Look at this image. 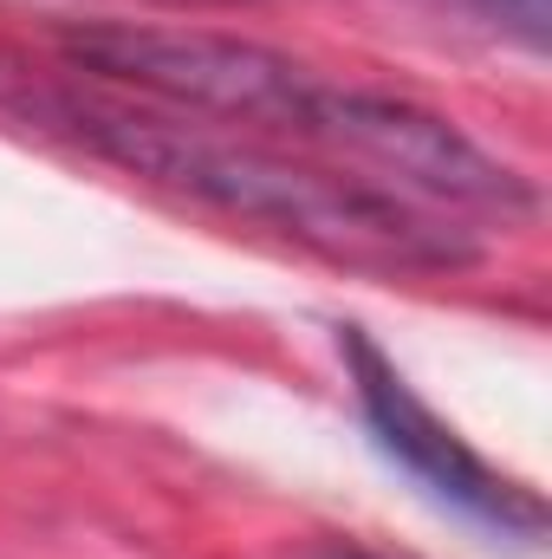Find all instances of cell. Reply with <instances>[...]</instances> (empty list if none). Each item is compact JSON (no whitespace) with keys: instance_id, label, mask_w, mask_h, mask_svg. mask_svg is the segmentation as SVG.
<instances>
[{"instance_id":"cell-3","label":"cell","mask_w":552,"mask_h":559,"mask_svg":"<svg viewBox=\"0 0 552 559\" xmlns=\"http://www.w3.org/2000/svg\"><path fill=\"white\" fill-rule=\"evenodd\" d=\"M345 358H351L358 404H364V423H371L377 449H384L391 462H404L435 501H448V508H461L468 521H488V527H501V534H527V540L547 534L540 495H527L520 481L494 475V468L404 384V371H397L358 325H345Z\"/></svg>"},{"instance_id":"cell-4","label":"cell","mask_w":552,"mask_h":559,"mask_svg":"<svg viewBox=\"0 0 552 559\" xmlns=\"http://www.w3.org/2000/svg\"><path fill=\"white\" fill-rule=\"evenodd\" d=\"M488 13H501V26H514L527 46L547 39V0H481Z\"/></svg>"},{"instance_id":"cell-1","label":"cell","mask_w":552,"mask_h":559,"mask_svg":"<svg viewBox=\"0 0 552 559\" xmlns=\"http://www.w3.org/2000/svg\"><path fill=\"white\" fill-rule=\"evenodd\" d=\"M0 111L137 176L163 195H182L208 215L261 228L286 248L319 254L351 274L435 280L481 261V241L455 215L404 202L338 163L292 156L274 138L221 131L208 118H182V111H163L143 98L131 105V98L79 92V85L7 72V66H0Z\"/></svg>"},{"instance_id":"cell-2","label":"cell","mask_w":552,"mask_h":559,"mask_svg":"<svg viewBox=\"0 0 552 559\" xmlns=\"http://www.w3.org/2000/svg\"><path fill=\"white\" fill-rule=\"evenodd\" d=\"M65 59L118 92H137L143 105L235 124L248 138H286L319 156V124L332 105V85L292 66L274 46L195 33V26H131V20H92L65 33Z\"/></svg>"}]
</instances>
